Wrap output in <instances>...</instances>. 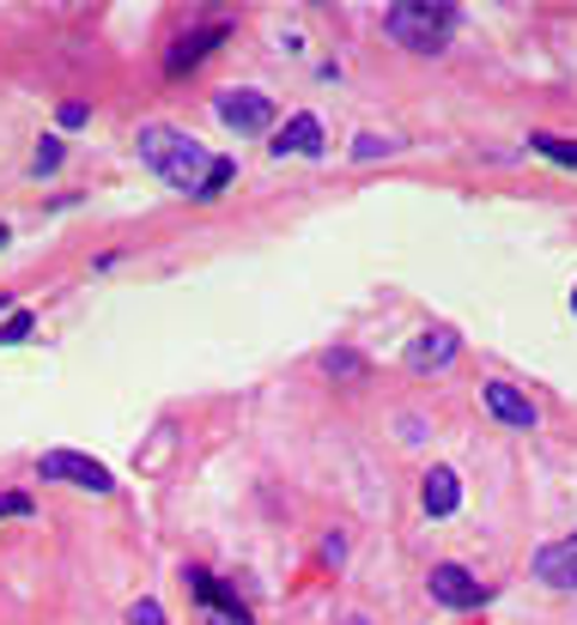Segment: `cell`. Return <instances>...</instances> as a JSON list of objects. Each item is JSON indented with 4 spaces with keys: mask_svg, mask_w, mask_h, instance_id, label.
I'll return each instance as SVG.
<instances>
[{
    "mask_svg": "<svg viewBox=\"0 0 577 625\" xmlns=\"http://www.w3.org/2000/svg\"><path fill=\"white\" fill-rule=\"evenodd\" d=\"M140 164L152 170V177H165L171 189H183V195H201L213 158L201 152V146L189 140L183 128H165V122H152V128H140Z\"/></svg>",
    "mask_w": 577,
    "mask_h": 625,
    "instance_id": "1",
    "label": "cell"
},
{
    "mask_svg": "<svg viewBox=\"0 0 577 625\" xmlns=\"http://www.w3.org/2000/svg\"><path fill=\"white\" fill-rule=\"evenodd\" d=\"M456 19L462 13L450 7V0H401V7L383 13V31L414 55H438L450 43V31H456Z\"/></svg>",
    "mask_w": 577,
    "mask_h": 625,
    "instance_id": "2",
    "label": "cell"
},
{
    "mask_svg": "<svg viewBox=\"0 0 577 625\" xmlns=\"http://www.w3.org/2000/svg\"><path fill=\"white\" fill-rule=\"evenodd\" d=\"M37 474H43V480H61V486H79V492H110V486H116L104 462L79 456V450H43Z\"/></svg>",
    "mask_w": 577,
    "mask_h": 625,
    "instance_id": "3",
    "label": "cell"
},
{
    "mask_svg": "<svg viewBox=\"0 0 577 625\" xmlns=\"http://www.w3.org/2000/svg\"><path fill=\"white\" fill-rule=\"evenodd\" d=\"M426 589H432V601H438V607H450V613L486 607V583H480V577H468L462 565H432Z\"/></svg>",
    "mask_w": 577,
    "mask_h": 625,
    "instance_id": "4",
    "label": "cell"
},
{
    "mask_svg": "<svg viewBox=\"0 0 577 625\" xmlns=\"http://www.w3.org/2000/svg\"><path fill=\"white\" fill-rule=\"evenodd\" d=\"M219 122L225 128H237V134H268L274 128V104H268L262 92H219Z\"/></svg>",
    "mask_w": 577,
    "mask_h": 625,
    "instance_id": "5",
    "label": "cell"
},
{
    "mask_svg": "<svg viewBox=\"0 0 577 625\" xmlns=\"http://www.w3.org/2000/svg\"><path fill=\"white\" fill-rule=\"evenodd\" d=\"M480 401H486V413L493 419H505V425H517V431H535V401H529L517 383H486L480 389Z\"/></svg>",
    "mask_w": 577,
    "mask_h": 625,
    "instance_id": "6",
    "label": "cell"
},
{
    "mask_svg": "<svg viewBox=\"0 0 577 625\" xmlns=\"http://www.w3.org/2000/svg\"><path fill=\"white\" fill-rule=\"evenodd\" d=\"M535 577H541L547 589H577V534L547 541V547L535 553Z\"/></svg>",
    "mask_w": 577,
    "mask_h": 625,
    "instance_id": "7",
    "label": "cell"
},
{
    "mask_svg": "<svg viewBox=\"0 0 577 625\" xmlns=\"http://www.w3.org/2000/svg\"><path fill=\"white\" fill-rule=\"evenodd\" d=\"M225 37H231V25H219V19H213V25H201V31H189V37H177V49L165 55V73H189V67L207 61Z\"/></svg>",
    "mask_w": 577,
    "mask_h": 625,
    "instance_id": "8",
    "label": "cell"
},
{
    "mask_svg": "<svg viewBox=\"0 0 577 625\" xmlns=\"http://www.w3.org/2000/svg\"><path fill=\"white\" fill-rule=\"evenodd\" d=\"M456 346H462L456 328H426V334L407 346V371H444L450 359H456Z\"/></svg>",
    "mask_w": 577,
    "mask_h": 625,
    "instance_id": "9",
    "label": "cell"
},
{
    "mask_svg": "<svg viewBox=\"0 0 577 625\" xmlns=\"http://www.w3.org/2000/svg\"><path fill=\"white\" fill-rule=\"evenodd\" d=\"M286 152L323 158V122H316V116H292L286 128H280V140H274V158H286Z\"/></svg>",
    "mask_w": 577,
    "mask_h": 625,
    "instance_id": "10",
    "label": "cell"
},
{
    "mask_svg": "<svg viewBox=\"0 0 577 625\" xmlns=\"http://www.w3.org/2000/svg\"><path fill=\"white\" fill-rule=\"evenodd\" d=\"M420 504H426V516H450V510L462 504V480H456V468H432V474H426Z\"/></svg>",
    "mask_w": 577,
    "mask_h": 625,
    "instance_id": "11",
    "label": "cell"
},
{
    "mask_svg": "<svg viewBox=\"0 0 577 625\" xmlns=\"http://www.w3.org/2000/svg\"><path fill=\"white\" fill-rule=\"evenodd\" d=\"M323 371H328L335 383H365V377H371V365L359 359L353 346H328V352H323Z\"/></svg>",
    "mask_w": 577,
    "mask_h": 625,
    "instance_id": "12",
    "label": "cell"
},
{
    "mask_svg": "<svg viewBox=\"0 0 577 625\" xmlns=\"http://www.w3.org/2000/svg\"><path fill=\"white\" fill-rule=\"evenodd\" d=\"M529 146H535L541 158H553V164L577 170V140H565V134H529Z\"/></svg>",
    "mask_w": 577,
    "mask_h": 625,
    "instance_id": "13",
    "label": "cell"
},
{
    "mask_svg": "<svg viewBox=\"0 0 577 625\" xmlns=\"http://www.w3.org/2000/svg\"><path fill=\"white\" fill-rule=\"evenodd\" d=\"M231 183H237V158H213V170H207V183H201L195 201H219Z\"/></svg>",
    "mask_w": 577,
    "mask_h": 625,
    "instance_id": "14",
    "label": "cell"
},
{
    "mask_svg": "<svg viewBox=\"0 0 577 625\" xmlns=\"http://www.w3.org/2000/svg\"><path fill=\"white\" fill-rule=\"evenodd\" d=\"M31 170H37V177H55V170H61V140H55V134H43V140H37Z\"/></svg>",
    "mask_w": 577,
    "mask_h": 625,
    "instance_id": "15",
    "label": "cell"
},
{
    "mask_svg": "<svg viewBox=\"0 0 577 625\" xmlns=\"http://www.w3.org/2000/svg\"><path fill=\"white\" fill-rule=\"evenodd\" d=\"M31 328H37V316H31V310H13L7 322H0V346H19V340H31Z\"/></svg>",
    "mask_w": 577,
    "mask_h": 625,
    "instance_id": "16",
    "label": "cell"
},
{
    "mask_svg": "<svg viewBox=\"0 0 577 625\" xmlns=\"http://www.w3.org/2000/svg\"><path fill=\"white\" fill-rule=\"evenodd\" d=\"M128 625H165V607H158L152 595H140V601L128 607Z\"/></svg>",
    "mask_w": 577,
    "mask_h": 625,
    "instance_id": "17",
    "label": "cell"
},
{
    "mask_svg": "<svg viewBox=\"0 0 577 625\" xmlns=\"http://www.w3.org/2000/svg\"><path fill=\"white\" fill-rule=\"evenodd\" d=\"M377 152H395V140H383V134H359L353 140V158H377Z\"/></svg>",
    "mask_w": 577,
    "mask_h": 625,
    "instance_id": "18",
    "label": "cell"
},
{
    "mask_svg": "<svg viewBox=\"0 0 577 625\" xmlns=\"http://www.w3.org/2000/svg\"><path fill=\"white\" fill-rule=\"evenodd\" d=\"M207 625H250V607H213Z\"/></svg>",
    "mask_w": 577,
    "mask_h": 625,
    "instance_id": "19",
    "label": "cell"
},
{
    "mask_svg": "<svg viewBox=\"0 0 577 625\" xmlns=\"http://www.w3.org/2000/svg\"><path fill=\"white\" fill-rule=\"evenodd\" d=\"M7 516H31V498L25 492H7V498H0V522H7Z\"/></svg>",
    "mask_w": 577,
    "mask_h": 625,
    "instance_id": "20",
    "label": "cell"
},
{
    "mask_svg": "<svg viewBox=\"0 0 577 625\" xmlns=\"http://www.w3.org/2000/svg\"><path fill=\"white\" fill-rule=\"evenodd\" d=\"M86 116H92L86 104H61V128H86Z\"/></svg>",
    "mask_w": 577,
    "mask_h": 625,
    "instance_id": "21",
    "label": "cell"
},
{
    "mask_svg": "<svg viewBox=\"0 0 577 625\" xmlns=\"http://www.w3.org/2000/svg\"><path fill=\"white\" fill-rule=\"evenodd\" d=\"M341 625H371V620H365V613H347V620H341Z\"/></svg>",
    "mask_w": 577,
    "mask_h": 625,
    "instance_id": "22",
    "label": "cell"
},
{
    "mask_svg": "<svg viewBox=\"0 0 577 625\" xmlns=\"http://www.w3.org/2000/svg\"><path fill=\"white\" fill-rule=\"evenodd\" d=\"M7 237H13V231H7V225H0V249H7Z\"/></svg>",
    "mask_w": 577,
    "mask_h": 625,
    "instance_id": "23",
    "label": "cell"
},
{
    "mask_svg": "<svg viewBox=\"0 0 577 625\" xmlns=\"http://www.w3.org/2000/svg\"><path fill=\"white\" fill-rule=\"evenodd\" d=\"M572 310H577V292H572Z\"/></svg>",
    "mask_w": 577,
    "mask_h": 625,
    "instance_id": "24",
    "label": "cell"
},
{
    "mask_svg": "<svg viewBox=\"0 0 577 625\" xmlns=\"http://www.w3.org/2000/svg\"><path fill=\"white\" fill-rule=\"evenodd\" d=\"M0 310H7V298H0Z\"/></svg>",
    "mask_w": 577,
    "mask_h": 625,
    "instance_id": "25",
    "label": "cell"
}]
</instances>
